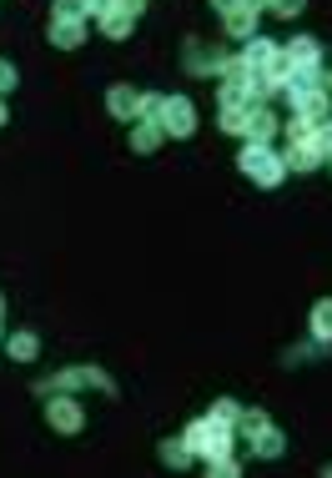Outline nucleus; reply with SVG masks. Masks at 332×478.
<instances>
[{
  "mask_svg": "<svg viewBox=\"0 0 332 478\" xmlns=\"http://www.w3.org/2000/svg\"><path fill=\"white\" fill-rule=\"evenodd\" d=\"M162 137H166V131L156 121H141L136 131H131V146H136V151H156V141H162Z\"/></svg>",
  "mask_w": 332,
  "mask_h": 478,
  "instance_id": "nucleus-18",
  "label": "nucleus"
},
{
  "mask_svg": "<svg viewBox=\"0 0 332 478\" xmlns=\"http://www.w3.org/2000/svg\"><path fill=\"white\" fill-rule=\"evenodd\" d=\"M282 61L293 66V71H318V61H322V46L312 36H297V40H287V50H282Z\"/></svg>",
  "mask_w": 332,
  "mask_h": 478,
  "instance_id": "nucleus-8",
  "label": "nucleus"
},
{
  "mask_svg": "<svg viewBox=\"0 0 332 478\" xmlns=\"http://www.w3.org/2000/svg\"><path fill=\"white\" fill-rule=\"evenodd\" d=\"M181 438H187L192 458H206V464H212V458H232V423H222V418H212V413L197 418Z\"/></svg>",
  "mask_w": 332,
  "mask_h": 478,
  "instance_id": "nucleus-1",
  "label": "nucleus"
},
{
  "mask_svg": "<svg viewBox=\"0 0 332 478\" xmlns=\"http://www.w3.org/2000/svg\"><path fill=\"white\" fill-rule=\"evenodd\" d=\"M11 86H15V66H11V61H0V96H5Z\"/></svg>",
  "mask_w": 332,
  "mask_h": 478,
  "instance_id": "nucleus-26",
  "label": "nucleus"
},
{
  "mask_svg": "<svg viewBox=\"0 0 332 478\" xmlns=\"http://www.w3.org/2000/svg\"><path fill=\"white\" fill-rule=\"evenodd\" d=\"M206 478H242V468H237V458H212Z\"/></svg>",
  "mask_w": 332,
  "mask_h": 478,
  "instance_id": "nucleus-21",
  "label": "nucleus"
},
{
  "mask_svg": "<svg viewBox=\"0 0 332 478\" xmlns=\"http://www.w3.org/2000/svg\"><path fill=\"white\" fill-rule=\"evenodd\" d=\"M106 106H111L116 121H136V116H141V96L131 86H111V91H106Z\"/></svg>",
  "mask_w": 332,
  "mask_h": 478,
  "instance_id": "nucleus-10",
  "label": "nucleus"
},
{
  "mask_svg": "<svg viewBox=\"0 0 332 478\" xmlns=\"http://www.w3.org/2000/svg\"><path fill=\"white\" fill-rule=\"evenodd\" d=\"M257 15H262V11H257L252 0H247V5H237L232 15H222V21H227V36L232 40H252L257 36Z\"/></svg>",
  "mask_w": 332,
  "mask_h": 478,
  "instance_id": "nucleus-9",
  "label": "nucleus"
},
{
  "mask_svg": "<svg viewBox=\"0 0 332 478\" xmlns=\"http://www.w3.org/2000/svg\"><path fill=\"white\" fill-rule=\"evenodd\" d=\"M56 21H86V0H56Z\"/></svg>",
  "mask_w": 332,
  "mask_h": 478,
  "instance_id": "nucleus-20",
  "label": "nucleus"
},
{
  "mask_svg": "<svg viewBox=\"0 0 332 478\" xmlns=\"http://www.w3.org/2000/svg\"><path fill=\"white\" fill-rule=\"evenodd\" d=\"M282 162H287V172H312V166H318V162H328V156H322V146H318V141H293Z\"/></svg>",
  "mask_w": 332,
  "mask_h": 478,
  "instance_id": "nucleus-11",
  "label": "nucleus"
},
{
  "mask_svg": "<svg viewBox=\"0 0 332 478\" xmlns=\"http://www.w3.org/2000/svg\"><path fill=\"white\" fill-rule=\"evenodd\" d=\"M131 25H136V15H127V11H111V15H101V31L111 40H127L131 36Z\"/></svg>",
  "mask_w": 332,
  "mask_h": 478,
  "instance_id": "nucleus-16",
  "label": "nucleus"
},
{
  "mask_svg": "<svg viewBox=\"0 0 332 478\" xmlns=\"http://www.w3.org/2000/svg\"><path fill=\"white\" fill-rule=\"evenodd\" d=\"M312 338H318V342H332V297L312 302Z\"/></svg>",
  "mask_w": 332,
  "mask_h": 478,
  "instance_id": "nucleus-13",
  "label": "nucleus"
},
{
  "mask_svg": "<svg viewBox=\"0 0 332 478\" xmlns=\"http://www.w3.org/2000/svg\"><path fill=\"white\" fill-rule=\"evenodd\" d=\"M237 162H242V172L252 176L257 187H277L282 176H287V162H282V156H277L272 146H252V141H247Z\"/></svg>",
  "mask_w": 332,
  "mask_h": 478,
  "instance_id": "nucleus-2",
  "label": "nucleus"
},
{
  "mask_svg": "<svg viewBox=\"0 0 332 478\" xmlns=\"http://www.w3.org/2000/svg\"><path fill=\"white\" fill-rule=\"evenodd\" d=\"M237 5H247V0H212V11H217V15H232Z\"/></svg>",
  "mask_w": 332,
  "mask_h": 478,
  "instance_id": "nucleus-27",
  "label": "nucleus"
},
{
  "mask_svg": "<svg viewBox=\"0 0 332 478\" xmlns=\"http://www.w3.org/2000/svg\"><path fill=\"white\" fill-rule=\"evenodd\" d=\"M0 126H5V101H0Z\"/></svg>",
  "mask_w": 332,
  "mask_h": 478,
  "instance_id": "nucleus-29",
  "label": "nucleus"
},
{
  "mask_svg": "<svg viewBox=\"0 0 332 478\" xmlns=\"http://www.w3.org/2000/svg\"><path fill=\"white\" fill-rule=\"evenodd\" d=\"M46 388H51V393H61V388H101V393H111V377L96 373V367H66L61 377L40 383V398H46Z\"/></svg>",
  "mask_w": 332,
  "mask_h": 478,
  "instance_id": "nucleus-4",
  "label": "nucleus"
},
{
  "mask_svg": "<svg viewBox=\"0 0 332 478\" xmlns=\"http://www.w3.org/2000/svg\"><path fill=\"white\" fill-rule=\"evenodd\" d=\"M46 423H51L56 433H81V428H86V408H81L76 398H51L46 403Z\"/></svg>",
  "mask_w": 332,
  "mask_h": 478,
  "instance_id": "nucleus-5",
  "label": "nucleus"
},
{
  "mask_svg": "<svg viewBox=\"0 0 332 478\" xmlns=\"http://www.w3.org/2000/svg\"><path fill=\"white\" fill-rule=\"evenodd\" d=\"M302 5H307V0H267V11H272V15H297Z\"/></svg>",
  "mask_w": 332,
  "mask_h": 478,
  "instance_id": "nucleus-24",
  "label": "nucleus"
},
{
  "mask_svg": "<svg viewBox=\"0 0 332 478\" xmlns=\"http://www.w3.org/2000/svg\"><path fill=\"white\" fill-rule=\"evenodd\" d=\"M162 131L166 137H192L197 131V106L187 96H166L162 101Z\"/></svg>",
  "mask_w": 332,
  "mask_h": 478,
  "instance_id": "nucleus-3",
  "label": "nucleus"
},
{
  "mask_svg": "<svg viewBox=\"0 0 332 478\" xmlns=\"http://www.w3.org/2000/svg\"><path fill=\"white\" fill-rule=\"evenodd\" d=\"M111 11H116V0H86V15H96V21L111 15Z\"/></svg>",
  "mask_w": 332,
  "mask_h": 478,
  "instance_id": "nucleus-25",
  "label": "nucleus"
},
{
  "mask_svg": "<svg viewBox=\"0 0 332 478\" xmlns=\"http://www.w3.org/2000/svg\"><path fill=\"white\" fill-rule=\"evenodd\" d=\"M328 91H332V86H328Z\"/></svg>",
  "mask_w": 332,
  "mask_h": 478,
  "instance_id": "nucleus-32",
  "label": "nucleus"
},
{
  "mask_svg": "<svg viewBox=\"0 0 332 478\" xmlns=\"http://www.w3.org/2000/svg\"><path fill=\"white\" fill-rule=\"evenodd\" d=\"M141 5L146 0H116V11H127V15H141Z\"/></svg>",
  "mask_w": 332,
  "mask_h": 478,
  "instance_id": "nucleus-28",
  "label": "nucleus"
},
{
  "mask_svg": "<svg viewBox=\"0 0 332 478\" xmlns=\"http://www.w3.org/2000/svg\"><path fill=\"white\" fill-rule=\"evenodd\" d=\"M5 352H11L15 363H31V358H36V352H40V342L31 338V332H15V338L5 342Z\"/></svg>",
  "mask_w": 332,
  "mask_h": 478,
  "instance_id": "nucleus-17",
  "label": "nucleus"
},
{
  "mask_svg": "<svg viewBox=\"0 0 332 478\" xmlns=\"http://www.w3.org/2000/svg\"><path fill=\"white\" fill-rule=\"evenodd\" d=\"M328 162H332V156H328Z\"/></svg>",
  "mask_w": 332,
  "mask_h": 478,
  "instance_id": "nucleus-31",
  "label": "nucleus"
},
{
  "mask_svg": "<svg viewBox=\"0 0 332 478\" xmlns=\"http://www.w3.org/2000/svg\"><path fill=\"white\" fill-rule=\"evenodd\" d=\"M212 418H222V423H242V408L232 398H217V408H212Z\"/></svg>",
  "mask_w": 332,
  "mask_h": 478,
  "instance_id": "nucleus-22",
  "label": "nucleus"
},
{
  "mask_svg": "<svg viewBox=\"0 0 332 478\" xmlns=\"http://www.w3.org/2000/svg\"><path fill=\"white\" fill-rule=\"evenodd\" d=\"M237 428H242L247 438H252V433H262V428H267V418H262V413L252 408V413H242V423H237Z\"/></svg>",
  "mask_w": 332,
  "mask_h": 478,
  "instance_id": "nucleus-23",
  "label": "nucleus"
},
{
  "mask_svg": "<svg viewBox=\"0 0 332 478\" xmlns=\"http://www.w3.org/2000/svg\"><path fill=\"white\" fill-rule=\"evenodd\" d=\"M242 61L252 66L257 75H267L272 66L282 61V46H277V40H267V36H252V40H247V50H242Z\"/></svg>",
  "mask_w": 332,
  "mask_h": 478,
  "instance_id": "nucleus-7",
  "label": "nucleus"
},
{
  "mask_svg": "<svg viewBox=\"0 0 332 478\" xmlns=\"http://www.w3.org/2000/svg\"><path fill=\"white\" fill-rule=\"evenodd\" d=\"M187 66H192V71H217L222 75V66H227V61H222L217 50H187Z\"/></svg>",
  "mask_w": 332,
  "mask_h": 478,
  "instance_id": "nucleus-19",
  "label": "nucleus"
},
{
  "mask_svg": "<svg viewBox=\"0 0 332 478\" xmlns=\"http://www.w3.org/2000/svg\"><path fill=\"white\" fill-rule=\"evenodd\" d=\"M282 131V121H277V111L272 106H247V126H242V137L252 141V146H267L272 137Z\"/></svg>",
  "mask_w": 332,
  "mask_h": 478,
  "instance_id": "nucleus-6",
  "label": "nucleus"
},
{
  "mask_svg": "<svg viewBox=\"0 0 332 478\" xmlns=\"http://www.w3.org/2000/svg\"><path fill=\"white\" fill-rule=\"evenodd\" d=\"M162 464H166V468H187V464H192V448H187V438H166V443H162Z\"/></svg>",
  "mask_w": 332,
  "mask_h": 478,
  "instance_id": "nucleus-15",
  "label": "nucleus"
},
{
  "mask_svg": "<svg viewBox=\"0 0 332 478\" xmlns=\"http://www.w3.org/2000/svg\"><path fill=\"white\" fill-rule=\"evenodd\" d=\"M252 453H257V458H277V453H282V433H277V428H262V433H252Z\"/></svg>",
  "mask_w": 332,
  "mask_h": 478,
  "instance_id": "nucleus-14",
  "label": "nucleus"
},
{
  "mask_svg": "<svg viewBox=\"0 0 332 478\" xmlns=\"http://www.w3.org/2000/svg\"><path fill=\"white\" fill-rule=\"evenodd\" d=\"M51 40L61 50L81 46V40H86V21H51Z\"/></svg>",
  "mask_w": 332,
  "mask_h": 478,
  "instance_id": "nucleus-12",
  "label": "nucleus"
},
{
  "mask_svg": "<svg viewBox=\"0 0 332 478\" xmlns=\"http://www.w3.org/2000/svg\"><path fill=\"white\" fill-rule=\"evenodd\" d=\"M322 478H332V468H322Z\"/></svg>",
  "mask_w": 332,
  "mask_h": 478,
  "instance_id": "nucleus-30",
  "label": "nucleus"
}]
</instances>
